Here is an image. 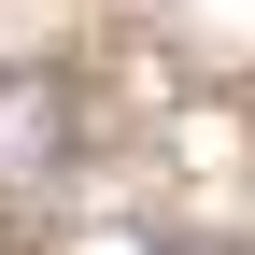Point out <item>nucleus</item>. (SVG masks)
<instances>
[{"label": "nucleus", "mask_w": 255, "mask_h": 255, "mask_svg": "<svg viewBox=\"0 0 255 255\" xmlns=\"http://www.w3.org/2000/svg\"><path fill=\"white\" fill-rule=\"evenodd\" d=\"M57 170H71V85L57 71H0V184L28 199Z\"/></svg>", "instance_id": "obj_1"}, {"label": "nucleus", "mask_w": 255, "mask_h": 255, "mask_svg": "<svg viewBox=\"0 0 255 255\" xmlns=\"http://www.w3.org/2000/svg\"><path fill=\"white\" fill-rule=\"evenodd\" d=\"M71 255H170V241H156V227H85Z\"/></svg>", "instance_id": "obj_2"}]
</instances>
